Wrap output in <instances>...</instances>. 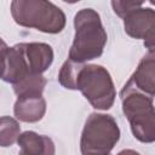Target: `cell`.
Returning a JSON list of instances; mask_svg holds the SVG:
<instances>
[{"instance_id":"cell-1","label":"cell","mask_w":155,"mask_h":155,"mask_svg":"<svg viewBox=\"0 0 155 155\" xmlns=\"http://www.w3.org/2000/svg\"><path fill=\"white\" fill-rule=\"evenodd\" d=\"M75 35L68 59L85 64L102 56L107 44V31L101 16L93 8H81L74 17Z\"/></svg>"},{"instance_id":"cell-2","label":"cell","mask_w":155,"mask_h":155,"mask_svg":"<svg viewBox=\"0 0 155 155\" xmlns=\"http://www.w3.org/2000/svg\"><path fill=\"white\" fill-rule=\"evenodd\" d=\"M122 111L127 117L132 134L142 143L155 142V107L153 97L143 93L128 81L120 92Z\"/></svg>"},{"instance_id":"cell-3","label":"cell","mask_w":155,"mask_h":155,"mask_svg":"<svg viewBox=\"0 0 155 155\" xmlns=\"http://www.w3.org/2000/svg\"><path fill=\"white\" fill-rule=\"evenodd\" d=\"M11 15L15 22L47 34H58L65 27V15L53 2L45 0H13Z\"/></svg>"},{"instance_id":"cell-4","label":"cell","mask_w":155,"mask_h":155,"mask_svg":"<svg viewBox=\"0 0 155 155\" xmlns=\"http://www.w3.org/2000/svg\"><path fill=\"white\" fill-rule=\"evenodd\" d=\"M120 139V128L111 115L92 113L84 126L80 150L82 155H110Z\"/></svg>"},{"instance_id":"cell-5","label":"cell","mask_w":155,"mask_h":155,"mask_svg":"<svg viewBox=\"0 0 155 155\" xmlns=\"http://www.w3.org/2000/svg\"><path fill=\"white\" fill-rule=\"evenodd\" d=\"M79 90L90 104L98 110H108L113 107L116 97L113 79L109 71L98 64H82L78 79Z\"/></svg>"},{"instance_id":"cell-6","label":"cell","mask_w":155,"mask_h":155,"mask_svg":"<svg viewBox=\"0 0 155 155\" xmlns=\"http://www.w3.org/2000/svg\"><path fill=\"white\" fill-rule=\"evenodd\" d=\"M124 29L133 39H143L149 53H155V10L139 7L124 18Z\"/></svg>"},{"instance_id":"cell-7","label":"cell","mask_w":155,"mask_h":155,"mask_svg":"<svg viewBox=\"0 0 155 155\" xmlns=\"http://www.w3.org/2000/svg\"><path fill=\"white\" fill-rule=\"evenodd\" d=\"M2 56V74L1 79L5 82L16 85L27 76L31 75L27 56H25V46L24 42L17 44L12 47H7L5 41H2L1 47Z\"/></svg>"},{"instance_id":"cell-8","label":"cell","mask_w":155,"mask_h":155,"mask_svg":"<svg viewBox=\"0 0 155 155\" xmlns=\"http://www.w3.org/2000/svg\"><path fill=\"white\" fill-rule=\"evenodd\" d=\"M128 82L143 93L155 96V53H149L140 59Z\"/></svg>"},{"instance_id":"cell-9","label":"cell","mask_w":155,"mask_h":155,"mask_svg":"<svg viewBox=\"0 0 155 155\" xmlns=\"http://www.w3.org/2000/svg\"><path fill=\"white\" fill-rule=\"evenodd\" d=\"M17 144L19 145L18 155H56L53 140L50 137L39 134L34 131L21 133Z\"/></svg>"},{"instance_id":"cell-10","label":"cell","mask_w":155,"mask_h":155,"mask_svg":"<svg viewBox=\"0 0 155 155\" xmlns=\"http://www.w3.org/2000/svg\"><path fill=\"white\" fill-rule=\"evenodd\" d=\"M46 113V101L42 96H27L17 98L13 105V114L23 122H38Z\"/></svg>"},{"instance_id":"cell-11","label":"cell","mask_w":155,"mask_h":155,"mask_svg":"<svg viewBox=\"0 0 155 155\" xmlns=\"http://www.w3.org/2000/svg\"><path fill=\"white\" fill-rule=\"evenodd\" d=\"M25 56L33 74L45 73L53 62V50L45 42H24Z\"/></svg>"},{"instance_id":"cell-12","label":"cell","mask_w":155,"mask_h":155,"mask_svg":"<svg viewBox=\"0 0 155 155\" xmlns=\"http://www.w3.org/2000/svg\"><path fill=\"white\" fill-rule=\"evenodd\" d=\"M46 86V79L40 74H31L13 85V92L18 98L27 96H42L44 88Z\"/></svg>"},{"instance_id":"cell-13","label":"cell","mask_w":155,"mask_h":155,"mask_svg":"<svg viewBox=\"0 0 155 155\" xmlns=\"http://www.w3.org/2000/svg\"><path fill=\"white\" fill-rule=\"evenodd\" d=\"M21 136V126L18 121L10 116H1L0 120V145L10 147L18 140Z\"/></svg>"},{"instance_id":"cell-14","label":"cell","mask_w":155,"mask_h":155,"mask_svg":"<svg viewBox=\"0 0 155 155\" xmlns=\"http://www.w3.org/2000/svg\"><path fill=\"white\" fill-rule=\"evenodd\" d=\"M81 65L82 64L73 62L70 59H67L63 63L58 74V81L64 88L76 90V79H78V74Z\"/></svg>"},{"instance_id":"cell-15","label":"cell","mask_w":155,"mask_h":155,"mask_svg":"<svg viewBox=\"0 0 155 155\" xmlns=\"http://www.w3.org/2000/svg\"><path fill=\"white\" fill-rule=\"evenodd\" d=\"M110 4H111V7H113L114 12L120 18L124 19L131 12H133L134 10L142 7L143 1H119V0H113Z\"/></svg>"},{"instance_id":"cell-16","label":"cell","mask_w":155,"mask_h":155,"mask_svg":"<svg viewBox=\"0 0 155 155\" xmlns=\"http://www.w3.org/2000/svg\"><path fill=\"white\" fill-rule=\"evenodd\" d=\"M116 155H140V154L132 149H125V150H121L120 153H117Z\"/></svg>"},{"instance_id":"cell-17","label":"cell","mask_w":155,"mask_h":155,"mask_svg":"<svg viewBox=\"0 0 155 155\" xmlns=\"http://www.w3.org/2000/svg\"><path fill=\"white\" fill-rule=\"evenodd\" d=\"M149 4H150V5H154V6H155V0H150V1H149Z\"/></svg>"}]
</instances>
